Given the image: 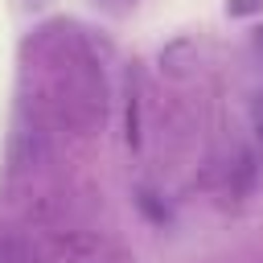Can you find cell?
<instances>
[{
    "mask_svg": "<svg viewBox=\"0 0 263 263\" xmlns=\"http://www.w3.org/2000/svg\"><path fill=\"white\" fill-rule=\"evenodd\" d=\"M62 263H107V255H103V247L95 238H70Z\"/></svg>",
    "mask_w": 263,
    "mask_h": 263,
    "instance_id": "cell-1",
    "label": "cell"
},
{
    "mask_svg": "<svg viewBox=\"0 0 263 263\" xmlns=\"http://www.w3.org/2000/svg\"><path fill=\"white\" fill-rule=\"evenodd\" d=\"M95 4H107V8H132L136 0H95Z\"/></svg>",
    "mask_w": 263,
    "mask_h": 263,
    "instance_id": "cell-4",
    "label": "cell"
},
{
    "mask_svg": "<svg viewBox=\"0 0 263 263\" xmlns=\"http://www.w3.org/2000/svg\"><path fill=\"white\" fill-rule=\"evenodd\" d=\"M259 8H263V0H226V12L230 16H251Z\"/></svg>",
    "mask_w": 263,
    "mask_h": 263,
    "instance_id": "cell-2",
    "label": "cell"
},
{
    "mask_svg": "<svg viewBox=\"0 0 263 263\" xmlns=\"http://www.w3.org/2000/svg\"><path fill=\"white\" fill-rule=\"evenodd\" d=\"M255 45H259V49H263V29H255Z\"/></svg>",
    "mask_w": 263,
    "mask_h": 263,
    "instance_id": "cell-5",
    "label": "cell"
},
{
    "mask_svg": "<svg viewBox=\"0 0 263 263\" xmlns=\"http://www.w3.org/2000/svg\"><path fill=\"white\" fill-rule=\"evenodd\" d=\"M251 127H255V140L263 144V90L251 99Z\"/></svg>",
    "mask_w": 263,
    "mask_h": 263,
    "instance_id": "cell-3",
    "label": "cell"
}]
</instances>
